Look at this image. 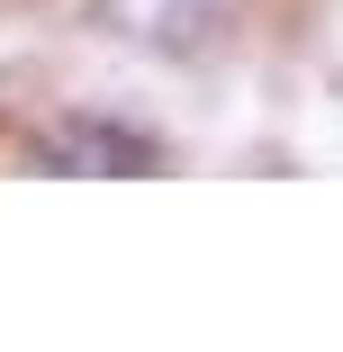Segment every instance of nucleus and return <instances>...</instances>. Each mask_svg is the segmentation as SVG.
Returning a JSON list of instances; mask_svg holds the SVG:
<instances>
[{
  "mask_svg": "<svg viewBox=\"0 0 343 352\" xmlns=\"http://www.w3.org/2000/svg\"><path fill=\"white\" fill-rule=\"evenodd\" d=\"M100 10H109L118 36L154 45V54H181V45H199V36L226 19V0H100Z\"/></svg>",
  "mask_w": 343,
  "mask_h": 352,
  "instance_id": "obj_1",
  "label": "nucleus"
}]
</instances>
